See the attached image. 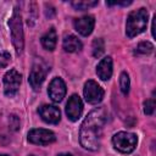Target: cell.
I'll list each match as a JSON object with an SVG mask.
<instances>
[{
	"label": "cell",
	"mask_w": 156,
	"mask_h": 156,
	"mask_svg": "<svg viewBox=\"0 0 156 156\" xmlns=\"http://www.w3.org/2000/svg\"><path fill=\"white\" fill-rule=\"evenodd\" d=\"M57 156H72L71 154H66V152H63V154H58Z\"/></svg>",
	"instance_id": "cb8c5ba5"
},
{
	"label": "cell",
	"mask_w": 156,
	"mask_h": 156,
	"mask_svg": "<svg viewBox=\"0 0 156 156\" xmlns=\"http://www.w3.org/2000/svg\"><path fill=\"white\" fill-rule=\"evenodd\" d=\"M91 49H93V56L99 58L104 51H105V44H104V40L101 38H96L93 40V45H91Z\"/></svg>",
	"instance_id": "2e32d148"
},
{
	"label": "cell",
	"mask_w": 156,
	"mask_h": 156,
	"mask_svg": "<svg viewBox=\"0 0 156 156\" xmlns=\"http://www.w3.org/2000/svg\"><path fill=\"white\" fill-rule=\"evenodd\" d=\"M96 74L101 80H108L112 76V58L106 56L100 60L96 66Z\"/></svg>",
	"instance_id": "4fadbf2b"
},
{
	"label": "cell",
	"mask_w": 156,
	"mask_h": 156,
	"mask_svg": "<svg viewBox=\"0 0 156 156\" xmlns=\"http://www.w3.org/2000/svg\"><path fill=\"white\" fill-rule=\"evenodd\" d=\"M74 28L76 30L83 35V37H88L89 34H91L93 29H94V26H95V18L94 16L91 15H85V16H82L79 18H76L74 22Z\"/></svg>",
	"instance_id": "7c38bea8"
},
{
	"label": "cell",
	"mask_w": 156,
	"mask_h": 156,
	"mask_svg": "<svg viewBox=\"0 0 156 156\" xmlns=\"http://www.w3.org/2000/svg\"><path fill=\"white\" fill-rule=\"evenodd\" d=\"M62 46L65 49V51L67 52H77L82 50V41L73 34H68L63 38L62 41Z\"/></svg>",
	"instance_id": "5bb4252c"
},
{
	"label": "cell",
	"mask_w": 156,
	"mask_h": 156,
	"mask_svg": "<svg viewBox=\"0 0 156 156\" xmlns=\"http://www.w3.org/2000/svg\"><path fill=\"white\" fill-rule=\"evenodd\" d=\"M107 121V112L105 107L94 108L84 118L79 129L80 145L90 151H96L100 146V138L102 128Z\"/></svg>",
	"instance_id": "6da1fadb"
},
{
	"label": "cell",
	"mask_w": 156,
	"mask_h": 156,
	"mask_svg": "<svg viewBox=\"0 0 156 156\" xmlns=\"http://www.w3.org/2000/svg\"><path fill=\"white\" fill-rule=\"evenodd\" d=\"M104 89L95 82V80H88L85 82L84 84V88H83V95L87 100V102L89 104H99L102 99H104Z\"/></svg>",
	"instance_id": "52a82bcc"
},
{
	"label": "cell",
	"mask_w": 156,
	"mask_h": 156,
	"mask_svg": "<svg viewBox=\"0 0 156 156\" xmlns=\"http://www.w3.org/2000/svg\"><path fill=\"white\" fill-rule=\"evenodd\" d=\"M136 143V135L129 132H118L112 136L113 147L122 154H130L132 151H134Z\"/></svg>",
	"instance_id": "277c9868"
},
{
	"label": "cell",
	"mask_w": 156,
	"mask_h": 156,
	"mask_svg": "<svg viewBox=\"0 0 156 156\" xmlns=\"http://www.w3.org/2000/svg\"><path fill=\"white\" fill-rule=\"evenodd\" d=\"M0 156H9V155H5V154H0Z\"/></svg>",
	"instance_id": "d4e9b609"
},
{
	"label": "cell",
	"mask_w": 156,
	"mask_h": 156,
	"mask_svg": "<svg viewBox=\"0 0 156 156\" xmlns=\"http://www.w3.org/2000/svg\"><path fill=\"white\" fill-rule=\"evenodd\" d=\"M38 113L41 119L49 124H57L61 119V111L54 105H43L38 108Z\"/></svg>",
	"instance_id": "8fae6325"
},
{
	"label": "cell",
	"mask_w": 156,
	"mask_h": 156,
	"mask_svg": "<svg viewBox=\"0 0 156 156\" xmlns=\"http://www.w3.org/2000/svg\"><path fill=\"white\" fill-rule=\"evenodd\" d=\"M46 72H48L46 67H45L43 63H40V62H35V63L32 66L28 82H29L30 87H32L35 91L40 90V87H41V84H43L44 80H45Z\"/></svg>",
	"instance_id": "ba28073f"
},
{
	"label": "cell",
	"mask_w": 156,
	"mask_h": 156,
	"mask_svg": "<svg viewBox=\"0 0 156 156\" xmlns=\"http://www.w3.org/2000/svg\"><path fill=\"white\" fill-rule=\"evenodd\" d=\"M29 156H34V155H29Z\"/></svg>",
	"instance_id": "484cf974"
},
{
	"label": "cell",
	"mask_w": 156,
	"mask_h": 156,
	"mask_svg": "<svg viewBox=\"0 0 156 156\" xmlns=\"http://www.w3.org/2000/svg\"><path fill=\"white\" fill-rule=\"evenodd\" d=\"M132 1H113V2H110V1H106V5L108 6H112V5H123V6H127V5H130Z\"/></svg>",
	"instance_id": "603a6c76"
},
{
	"label": "cell",
	"mask_w": 156,
	"mask_h": 156,
	"mask_svg": "<svg viewBox=\"0 0 156 156\" xmlns=\"http://www.w3.org/2000/svg\"><path fill=\"white\" fill-rule=\"evenodd\" d=\"M149 21V13L147 10L141 7L139 10H134L129 12L127 16V22H126V34L128 38H134L143 33L146 29Z\"/></svg>",
	"instance_id": "7a4b0ae2"
},
{
	"label": "cell",
	"mask_w": 156,
	"mask_h": 156,
	"mask_svg": "<svg viewBox=\"0 0 156 156\" xmlns=\"http://www.w3.org/2000/svg\"><path fill=\"white\" fill-rule=\"evenodd\" d=\"M10 33H11V40L15 46V50L17 55L22 54L24 48V37H23V27H22V20H21V12L18 7H15L12 16L9 21Z\"/></svg>",
	"instance_id": "3957f363"
},
{
	"label": "cell",
	"mask_w": 156,
	"mask_h": 156,
	"mask_svg": "<svg viewBox=\"0 0 156 156\" xmlns=\"http://www.w3.org/2000/svg\"><path fill=\"white\" fill-rule=\"evenodd\" d=\"M82 112H83V101L77 94H73L66 104L67 118L72 122H76L82 116Z\"/></svg>",
	"instance_id": "30bf717a"
},
{
	"label": "cell",
	"mask_w": 156,
	"mask_h": 156,
	"mask_svg": "<svg viewBox=\"0 0 156 156\" xmlns=\"http://www.w3.org/2000/svg\"><path fill=\"white\" fill-rule=\"evenodd\" d=\"M129 87H130V80H129V76L127 72H122L119 76V88L121 91L127 95L129 93Z\"/></svg>",
	"instance_id": "d6986e66"
},
{
	"label": "cell",
	"mask_w": 156,
	"mask_h": 156,
	"mask_svg": "<svg viewBox=\"0 0 156 156\" xmlns=\"http://www.w3.org/2000/svg\"><path fill=\"white\" fill-rule=\"evenodd\" d=\"M9 126L11 130H17L20 128V118L16 115H11L9 118Z\"/></svg>",
	"instance_id": "7402d4cb"
},
{
	"label": "cell",
	"mask_w": 156,
	"mask_h": 156,
	"mask_svg": "<svg viewBox=\"0 0 156 156\" xmlns=\"http://www.w3.org/2000/svg\"><path fill=\"white\" fill-rule=\"evenodd\" d=\"M28 141L35 145H49L56 141V135L54 132L44 128H35L28 132Z\"/></svg>",
	"instance_id": "5b68a950"
},
{
	"label": "cell",
	"mask_w": 156,
	"mask_h": 156,
	"mask_svg": "<svg viewBox=\"0 0 156 156\" xmlns=\"http://www.w3.org/2000/svg\"><path fill=\"white\" fill-rule=\"evenodd\" d=\"M11 62V55L7 51H0V68H5Z\"/></svg>",
	"instance_id": "ffe728a7"
},
{
	"label": "cell",
	"mask_w": 156,
	"mask_h": 156,
	"mask_svg": "<svg viewBox=\"0 0 156 156\" xmlns=\"http://www.w3.org/2000/svg\"><path fill=\"white\" fill-rule=\"evenodd\" d=\"M99 4V1L94 0V1H83V0H78V1H72L71 5L78 10V11H84V10H88L89 7H93V6H96Z\"/></svg>",
	"instance_id": "e0dca14e"
},
{
	"label": "cell",
	"mask_w": 156,
	"mask_h": 156,
	"mask_svg": "<svg viewBox=\"0 0 156 156\" xmlns=\"http://www.w3.org/2000/svg\"><path fill=\"white\" fill-rule=\"evenodd\" d=\"M154 111H155V100L149 99V100L144 101V113L145 115H152Z\"/></svg>",
	"instance_id": "44dd1931"
},
{
	"label": "cell",
	"mask_w": 156,
	"mask_h": 156,
	"mask_svg": "<svg viewBox=\"0 0 156 156\" xmlns=\"http://www.w3.org/2000/svg\"><path fill=\"white\" fill-rule=\"evenodd\" d=\"M40 41H41V45L44 49L52 51L56 48V43H57V34H56L55 28H50L46 33H44Z\"/></svg>",
	"instance_id": "9a60e30c"
},
{
	"label": "cell",
	"mask_w": 156,
	"mask_h": 156,
	"mask_svg": "<svg viewBox=\"0 0 156 156\" xmlns=\"http://www.w3.org/2000/svg\"><path fill=\"white\" fill-rule=\"evenodd\" d=\"M66 83L63 82L62 78L60 77H55L50 84H49V88H48V94H49V98L54 101V102H60L63 100L65 95H66Z\"/></svg>",
	"instance_id": "9c48e42d"
},
{
	"label": "cell",
	"mask_w": 156,
	"mask_h": 156,
	"mask_svg": "<svg viewBox=\"0 0 156 156\" xmlns=\"http://www.w3.org/2000/svg\"><path fill=\"white\" fill-rule=\"evenodd\" d=\"M22 76L16 69H10L4 76V93L7 98H12L17 94Z\"/></svg>",
	"instance_id": "8992f818"
},
{
	"label": "cell",
	"mask_w": 156,
	"mask_h": 156,
	"mask_svg": "<svg viewBox=\"0 0 156 156\" xmlns=\"http://www.w3.org/2000/svg\"><path fill=\"white\" fill-rule=\"evenodd\" d=\"M154 51V45L150 41H140L135 48V54L149 55Z\"/></svg>",
	"instance_id": "ac0fdd59"
}]
</instances>
